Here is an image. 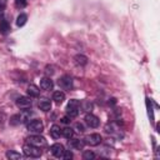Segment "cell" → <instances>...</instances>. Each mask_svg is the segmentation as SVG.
Returning <instances> with one entry per match:
<instances>
[{
  "label": "cell",
  "mask_w": 160,
  "mask_h": 160,
  "mask_svg": "<svg viewBox=\"0 0 160 160\" xmlns=\"http://www.w3.org/2000/svg\"><path fill=\"white\" fill-rule=\"evenodd\" d=\"M22 151H24V154H25L26 156H29V158H40L41 154H42V151L40 150L39 146H35V145L29 144V142L22 146Z\"/></svg>",
  "instance_id": "obj_1"
},
{
  "label": "cell",
  "mask_w": 160,
  "mask_h": 160,
  "mask_svg": "<svg viewBox=\"0 0 160 160\" xmlns=\"http://www.w3.org/2000/svg\"><path fill=\"white\" fill-rule=\"evenodd\" d=\"M79 108H80V101L76 100V99H71V100L68 102V106H66V115L70 116V118L78 116V114H79Z\"/></svg>",
  "instance_id": "obj_2"
},
{
  "label": "cell",
  "mask_w": 160,
  "mask_h": 160,
  "mask_svg": "<svg viewBox=\"0 0 160 160\" xmlns=\"http://www.w3.org/2000/svg\"><path fill=\"white\" fill-rule=\"evenodd\" d=\"M102 141V138L100 134H90V135H86L85 139H84V144H88L90 146H98L100 142Z\"/></svg>",
  "instance_id": "obj_3"
},
{
  "label": "cell",
  "mask_w": 160,
  "mask_h": 160,
  "mask_svg": "<svg viewBox=\"0 0 160 160\" xmlns=\"http://www.w3.org/2000/svg\"><path fill=\"white\" fill-rule=\"evenodd\" d=\"M28 130L34 134H41L44 130V124L41 122V120H31L28 124Z\"/></svg>",
  "instance_id": "obj_4"
},
{
  "label": "cell",
  "mask_w": 160,
  "mask_h": 160,
  "mask_svg": "<svg viewBox=\"0 0 160 160\" xmlns=\"http://www.w3.org/2000/svg\"><path fill=\"white\" fill-rule=\"evenodd\" d=\"M58 85L62 90H70V89H72V78L70 75H62L58 80Z\"/></svg>",
  "instance_id": "obj_5"
},
{
  "label": "cell",
  "mask_w": 160,
  "mask_h": 160,
  "mask_svg": "<svg viewBox=\"0 0 160 160\" xmlns=\"http://www.w3.org/2000/svg\"><path fill=\"white\" fill-rule=\"evenodd\" d=\"M26 140H28L29 144H32V145L39 146V148L46 145V139H45L44 136H40L39 134H36V135H30L29 138H26Z\"/></svg>",
  "instance_id": "obj_6"
},
{
  "label": "cell",
  "mask_w": 160,
  "mask_h": 160,
  "mask_svg": "<svg viewBox=\"0 0 160 160\" xmlns=\"http://www.w3.org/2000/svg\"><path fill=\"white\" fill-rule=\"evenodd\" d=\"M31 98L30 96H19L16 99V106L19 109H22V110H26L29 108H31Z\"/></svg>",
  "instance_id": "obj_7"
},
{
  "label": "cell",
  "mask_w": 160,
  "mask_h": 160,
  "mask_svg": "<svg viewBox=\"0 0 160 160\" xmlns=\"http://www.w3.org/2000/svg\"><path fill=\"white\" fill-rule=\"evenodd\" d=\"M84 120H85V122H86V125H88L89 128H98L99 124H100L99 118L95 116V115H92L91 112H90V114H86Z\"/></svg>",
  "instance_id": "obj_8"
},
{
  "label": "cell",
  "mask_w": 160,
  "mask_h": 160,
  "mask_svg": "<svg viewBox=\"0 0 160 160\" xmlns=\"http://www.w3.org/2000/svg\"><path fill=\"white\" fill-rule=\"evenodd\" d=\"M64 151H65V149H64V146L61 144H52L50 146V152L55 158H61L62 154H64Z\"/></svg>",
  "instance_id": "obj_9"
},
{
  "label": "cell",
  "mask_w": 160,
  "mask_h": 160,
  "mask_svg": "<svg viewBox=\"0 0 160 160\" xmlns=\"http://www.w3.org/2000/svg\"><path fill=\"white\" fill-rule=\"evenodd\" d=\"M40 88L42 90H46V91L52 90L54 82H52V80L50 78H42V79H40Z\"/></svg>",
  "instance_id": "obj_10"
},
{
  "label": "cell",
  "mask_w": 160,
  "mask_h": 160,
  "mask_svg": "<svg viewBox=\"0 0 160 160\" xmlns=\"http://www.w3.org/2000/svg\"><path fill=\"white\" fill-rule=\"evenodd\" d=\"M38 106H39V109H40V110H42V111H45V112L51 110V102H50V100H49V99H45V98L39 100Z\"/></svg>",
  "instance_id": "obj_11"
},
{
  "label": "cell",
  "mask_w": 160,
  "mask_h": 160,
  "mask_svg": "<svg viewBox=\"0 0 160 160\" xmlns=\"http://www.w3.org/2000/svg\"><path fill=\"white\" fill-rule=\"evenodd\" d=\"M28 95L30 96V98H36V96H39V94H40V90H39V88L36 86V85H34V84H30L29 86H28Z\"/></svg>",
  "instance_id": "obj_12"
},
{
  "label": "cell",
  "mask_w": 160,
  "mask_h": 160,
  "mask_svg": "<svg viewBox=\"0 0 160 160\" xmlns=\"http://www.w3.org/2000/svg\"><path fill=\"white\" fill-rule=\"evenodd\" d=\"M9 31H10V25H9L8 20L0 19V34L1 35H6Z\"/></svg>",
  "instance_id": "obj_13"
},
{
  "label": "cell",
  "mask_w": 160,
  "mask_h": 160,
  "mask_svg": "<svg viewBox=\"0 0 160 160\" xmlns=\"http://www.w3.org/2000/svg\"><path fill=\"white\" fill-rule=\"evenodd\" d=\"M74 60H75V64H76V65H80V66H85V65L88 64V58H86L85 55H82V54L75 55Z\"/></svg>",
  "instance_id": "obj_14"
},
{
  "label": "cell",
  "mask_w": 160,
  "mask_h": 160,
  "mask_svg": "<svg viewBox=\"0 0 160 160\" xmlns=\"http://www.w3.org/2000/svg\"><path fill=\"white\" fill-rule=\"evenodd\" d=\"M50 135H51V138H54V139H59L60 135H61V129H60V126H59V125H52V126L50 128Z\"/></svg>",
  "instance_id": "obj_15"
},
{
  "label": "cell",
  "mask_w": 160,
  "mask_h": 160,
  "mask_svg": "<svg viewBox=\"0 0 160 160\" xmlns=\"http://www.w3.org/2000/svg\"><path fill=\"white\" fill-rule=\"evenodd\" d=\"M52 100L56 102V104H61L64 100H65V94L62 91H55L52 94Z\"/></svg>",
  "instance_id": "obj_16"
},
{
  "label": "cell",
  "mask_w": 160,
  "mask_h": 160,
  "mask_svg": "<svg viewBox=\"0 0 160 160\" xmlns=\"http://www.w3.org/2000/svg\"><path fill=\"white\" fill-rule=\"evenodd\" d=\"M69 144H70V146H71L72 149H75V150H82V148H84V141H81V140H79V139H74V140H71Z\"/></svg>",
  "instance_id": "obj_17"
},
{
  "label": "cell",
  "mask_w": 160,
  "mask_h": 160,
  "mask_svg": "<svg viewBox=\"0 0 160 160\" xmlns=\"http://www.w3.org/2000/svg\"><path fill=\"white\" fill-rule=\"evenodd\" d=\"M6 158L10 160H19L22 158V155L15 150H9V151H6Z\"/></svg>",
  "instance_id": "obj_18"
},
{
  "label": "cell",
  "mask_w": 160,
  "mask_h": 160,
  "mask_svg": "<svg viewBox=\"0 0 160 160\" xmlns=\"http://www.w3.org/2000/svg\"><path fill=\"white\" fill-rule=\"evenodd\" d=\"M26 21H28V15L26 14H20L18 18H16V25L18 26H24L25 24H26Z\"/></svg>",
  "instance_id": "obj_19"
},
{
  "label": "cell",
  "mask_w": 160,
  "mask_h": 160,
  "mask_svg": "<svg viewBox=\"0 0 160 160\" xmlns=\"http://www.w3.org/2000/svg\"><path fill=\"white\" fill-rule=\"evenodd\" d=\"M61 135L66 139H71L74 136V130L71 128H65V129H61Z\"/></svg>",
  "instance_id": "obj_20"
},
{
  "label": "cell",
  "mask_w": 160,
  "mask_h": 160,
  "mask_svg": "<svg viewBox=\"0 0 160 160\" xmlns=\"http://www.w3.org/2000/svg\"><path fill=\"white\" fill-rule=\"evenodd\" d=\"M20 121H21V116H20L19 114H15V115H12V116L10 118V125H12V126L19 125Z\"/></svg>",
  "instance_id": "obj_21"
},
{
  "label": "cell",
  "mask_w": 160,
  "mask_h": 160,
  "mask_svg": "<svg viewBox=\"0 0 160 160\" xmlns=\"http://www.w3.org/2000/svg\"><path fill=\"white\" fill-rule=\"evenodd\" d=\"M95 154L92 152V151H90V150H85L84 152H82V159H85V160H90V159H95Z\"/></svg>",
  "instance_id": "obj_22"
},
{
  "label": "cell",
  "mask_w": 160,
  "mask_h": 160,
  "mask_svg": "<svg viewBox=\"0 0 160 160\" xmlns=\"http://www.w3.org/2000/svg\"><path fill=\"white\" fill-rule=\"evenodd\" d=\"M26 0H15V6L18 8V9H22V8H25L26 6Z\"/></svg>",
  "instance_id": "obj_23"
},
{
  "label": "cell",
  "mask_w": 160,
  "mask_h": 160,
  "mask_svg": "<svg viewBox=\"0 0 160 160\" xmlns=\"http://www.w3.org/2000/svg\"><path fill=\"white\" fill-rule=\"evenodd\" d=\"M82 109H84L85 111H91V110H92V104H91L90 101H84V102H82Z\"/></svg>",
  "instance_id": "obj_24"
},
{
  "label": "cell",
  "mask_w": 160,
  "mask_h": 160,
  "mask_svg": "<svg viewBox=\"0 0 160 160\" xmlns=\"http://www.w3.org/2000/svg\"><path fill=\"white\" fill-rule=\"evenodd\" d=\"M61 158L65 159V160H70V159H72V152H71L70 150H65Z\"/></svg>",
  "instance_id": "obj_25"
},
{
  "label": "cell",
  "mask_w": 160,
  "mask_h": 160,
  "mask_svg": "<svg viewBox=\"0 0 160 160\" xmlns=\"http://www.w3.org/2000/svg\"><path fill=\"white\" fill-rule=\"evenodd\" d=\"M45 74H46V75H52V74H54V68H52L51 65H48V66L45 68Z\"/></svg>",
  "instance_id": "obj_26"
},
{
  "label": "cell",
  "mask_w": 160,
  "mask_h": 160,
  "mask_svg": "<svg viewBox=\"0 0 160 160\" xmlns=\"http://www.w3.org/2000/svg\"><path fill=\"white\" fill-rule=\"evenodd\" d=\"M75 129H76V131H79V132H84V131H85L84 125H82V124H80V122L75 124Z\"/></svg>",
  "instance_id": "obj_27"
},
{
  "label": "cell",
  "mask_w": 160,
  "mask_h": 160,
  "mask_svg": "<svg viewBox=\"0 0 160 160\" xmlns=\"http://www.w3.org/2000/svg\"><path fill=\"white\" fill-rule=\"evenodd\" d=\"M70 119H71L70 116H62V118H61V122H64V124H69V122L71 121Z\"/></svg>",
  "instance_id": "obj_28"
},
{
  "label": "cell",
  "mask_w": 160,
  "mask_h": 160,
  "mask_svg": "<svg viewBox=\"0 0 160 160\" xmlns=\"http://www.w3.org/2000/svg\"><path fill=\"white\" fill-rule=\"evenodd\" d=\"M4 9H5V0H0V12H2Z\"/></svg>",
  "instance_id": "obj_29"
},
{
  "label": "cell",
  "mask_w": 160,
  "mask_h": 160,
  "mask_svg": "<svg viewBox=\"0 0 160 160\" xmlns=\"http://www.w3.org/2000/svg\"><path fill=\"white\" fill-rule=\"evenodd\" d=\"M5 119H6L5 114H4V112H0V124H2V122L5 121Z\"/></svg>",
  "instance_id": "obj_30"
}]
</instances>
